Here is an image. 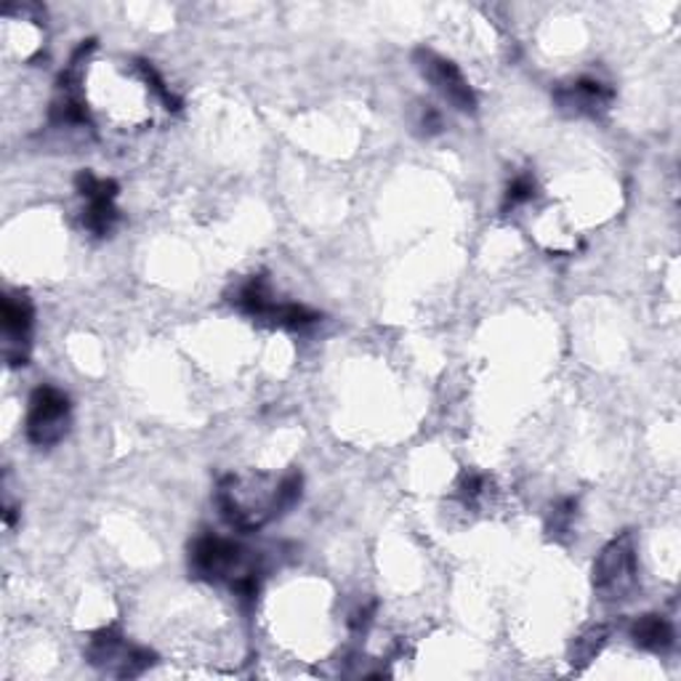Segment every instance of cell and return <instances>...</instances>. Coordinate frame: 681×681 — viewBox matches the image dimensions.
Masks as SVG:
<instances>
[{"instance_id": "obj_9", "label": "cell", "mask_w": 681, "mask_h": 681, "mask_svg": "<svg viewBox=\"0 0 681 681\" xmlns=\"http://www.w3.org/2000/svg\"><path fill=\"white\" fill-rule=\"evenodd\" d=\"M232 304H235L243 315H248L258 322H269V326H275L277 315H280L283 309V304H277L275 296H272L269 283L264 280V277H251V280L240 285L235 296H232Z\"/></svg>"}, {"instance_id": "obj_5", "label": "cell", "mask_w": 681, "mask_h": 681, "mask_svg": "<svg viewBox=\"0 0 681 681\" xmlns=\"http://www.w3.org/2000/svg\"><path fill=\"white\" fill-rule=\"evenodd\" d=\"M413 62L415 67L421 70V75L432 83L434 91H437L450 107H456L458 113H477L475 88L469 86V81L460 73L456 62L445 60L443 54H437V51L432 49H415Z\"/></svg>"}, {"instance_id": "obj_7", "label": "cell", "mask_w": 681, "mask_h": 681, "mask_svg": "<svg viewBox=\"0 0 681 681\" xmlns=\"http://www.w3.org/2000/svg\"><path fill=\"white\" fill-rule=\"evenodd\" d=\"M32 326H35V309L28 294L14 290L3 294V339H6V362L11 368L28 365Z\"/></svg>"}, {"instance_id": "obj_16", "label": "cell", "mask_w": 681, "mask_h": 681, "mask_svg": "<svg viewBox=\"0 0 681 681\" xmlns=\"http://www.w3.org/2000/svg\"><path fill=\"white\" fill-rule=\"evenodd\" d=\"M485 485H488L485 475H477V471H466V475L460 477V485H458L460 498H464L466 503H475L477 498L485 492Z\"/></svg>"}, {"instance_id": "obj_4", "label": "cell", "mask_w": 681, "mask_h": 681, "mask_svg": "<svg viewBox=\"0 0 681 681\" xmlns=\"http://www.w3.org/2000/svg\"><path fill=\"white\" fill-rule=\"evenodd\" d=\"M73 405L70 397L56 386H38L30 397L28 411V439L35 447L60 445L70 432Z\"/></svg>"}, {"instance_id": "obj_17", "label": "cell", "mask_w": 681, "mask_h": 681, "mask_svg": "<svg viewBox=\"0 0 681 681\" xmlns=\"http://www.w3.org/2000/svg\"><path fill=\"white\" fill-rule=\"evenodd\" d=\"M418 128L426 136L439 134V131H443V115H439L434 107H424V109H421V115H418Z\"/></svg>"}, {"instance_id": "obj_8", "label": "cell", "mask_w": 681, "mask_h": 681, "mask_svg": "<svg viewBox=\"0 0 681 681\" xmlns=\"http://www.w3.org/2000/svg\"><path fill=\"white\" fill-rule=\"evenodd\" d=\"M554 102L562 113L581 115V118H602L615 102V88L599 77L583 75L578 81L564 83L554 91Z\"/></svg>"}, {"instance_id": "obj_15", "label": "cell", "mask_w": 681, "mask_h": 681, "mask_svg": "<svg viewBox=\"0 0 681 681\" xmlns=\"http://www.w3.org/2000/svg\"><path fill=\"white\" fill-rule=\"evenodd\" d=\"M535 198V179L530 173H519V177L511 179V184L506 187L503 194V213L514 211V208L530 203Z\"/></svg>"}, {"instance_id": "obj_6", "label": "cell", "mask_w": 681, "mask_h": 681, "mask_svg": "<svg viewBox=\"0 0 681 681\" xmlns=\"http://www.w3.org/2000/svg\"><path fill=\"white\" fill-rule=\"evenodd\" d=\"M77 194L86 200L83 208V226L96 237H107L120 222V211L115 205L118 200V184L113 179H99L91 171H81L75 179Z\"/></svg>"}, {"instance_id": "obj_14", "label": "cell", "mask_w": 681, "mask_h": 681, "mask_svg": "<svg viewBox=\"0 0 681 681\" xmlns=\"http://www.w3.org/2000/svg\"><path fill=\"white\" fill-rule=\"evenodd\" d=\"M152 666H155L152 650H145V647H128L115 673H118L120 679H134V677H141V673L149 671Z\"/></svg>"}, {"instance_id": "obj_11", "label": "cell", "mask_w": 681, "mask_h": 681, "mask_svg": "<svg viewBox=\"0 0 681 681\" xmlns=\"http://www.w3.org/2000/svg\"><path fill=\"white\" fill-rule=\"evenodd\" d=\"M126 650H128V645L118 628H102V631H96L94 637H91L86 655H88L91 666L113 668V666H120ZM115 671H118V668H115Z\"/></svg>"}, {"instance_id": "obj_3", "label": "cell", "mask_w": 681, "mask_h": 681, "mask_svg": "<svg viewBox=\"0 0 681 681\" xmlns=\"http://www.w3.org/2000/svg\"><path fill=\"white\" fill-rule=\"evenodd\" d=\"M637 543L631 533H620L599 551L594 562V592L605 602L628 599L639 581Z\"/></svg>"}, {"instance_id": "obj_2", "label": "cell", "mask_w": 681, "mask_h": 681, "mask_svg": "<svg viewBox=\"0 0 681 681\" xmlns=\"http://www.w3.org/2000/svg\"><path fill=\"white\" fill-rule=\"evenodd\" d=\"M190 570L200 581L226 583L240 599H253L258 594L262 567L256 554L226 538L200 535L190 549Z\"/></svg>"}, {"instance_id": "obj_10", "label": "cell", "mask_w": 681, "mask_h": 681, "mask_svg": "<svg viewBox=\"0 0 681 681\" xmlns=\"http://www.w3.org/2000/svg\"><path fill=\"white\" fill-rule=\"evenodd\" d=\"M631 639L641 650L666 655L673 647V641H677V634H673V626L663 615L650 613L631 623Z\"/></svg>"}, {"instance_id": "obj_12", "label": "cell", "mask_w": 681, "mask_h": 681, "mask_svg": "<svg viewBox=\"0 0 681 681\" xmlns=\"http://www.w3.org/2000/svg\"><path fill=\"white\" fill-rule=\"evenodd\" d=\"M609 639V626L605 623H596V626H588L586 631L581 634L578 639L573 641V650H570V663L573 666H588L596 655L602 652V647L607 645Z\"/></svg>"}, {"instance_id": "obj_13", "label": "cell", "mask_w": 681, "mask_h": 681, "mask_svg": "<svg viewBox=\"0 0 681 681\" xmlns=\"http://www.w3.org/2000/svg\"><path fill=\"white\" fill-rule=\"evenodd\" d=\"M575 517H578V501L575 498H562L560 503L551 506L549 514V535L562 538L573 530Z\"/></svg>"}, {"instance_id": "obj_1", "label": "cell", "mask_w": 681, "mask_h": 681, "mask_svg": "<svg viewBox=\"0 0 681 681\" xmlns=\"http://www.w3.org/2000/svg\"><path fill=\"white\" fill-rule=\"evenodd\" d=\"M304 477L298 471L275 479L269 475H230L219 482L216 503L226 524L243 533L264 528L294 509L301 498Z\"/></svg>"}]
</instances>
